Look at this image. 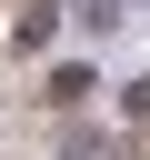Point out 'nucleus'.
<instances>
[{
	"instance_id": "nucleus-1",
	"label": "nucleus",
	"mask_w": 150,
	"mask_h": 160,
	"mask_svg": "<svg viewBox=\"0 0 150 160\" xmlns=\"http://www.w3.org/2000/svg\"><path fill=\"white\" fill-rule=\"evenodd\" d=\"M90 90H100V70H90V60H50V70H40V100H50L60 120H70V110H90Z\"/></svg>"
},
{
	"instance_id": "nucleus-2",
	"label": "nucleus",
	"mask_w": 150,
	"mask_h": 160,
	"mask_svg": "<svg viewBox=\"0 0 150 160\" xmlns=\"http://www.w3.org/2000/svg\"><path fill=\"white\" fill-rule=\"evenodd\" d=\"M60 20H70V0H30V10L10 20V50H20V60H40V50L60 40Z\"/></svg>"
},
{
	"instance_id": "nucleus-4",
	"label": "nucleus",
	"mask_w": 150,
	"mask_h": 160,
	"mask_svg": "<svg viewBox=\"0 0 150 160\" xmlns=\"http://www.w3.org/2000/svg\"><path fill=\"white\" fill-rule=\"evenodd\" d=\"M70 20H80L90 40H100V30H120V0H70Z\"/></svg>"
},
{
	"instance_id": "nucleus-3",
	"label": "nucleus",
	"mask_w": 150,
	"mask_h": 160,
	"mask_svg": "<svg viewBox=\"0 0 150 160\" xmlns=\"http://www.w3.org/2000/svg\"><path fill=\"white\" fill-rule=\"evenodd\" d=\"M60 160H120V130H100V120H60Z\"/></svg>"
},
{
	"instance_id": "nucleus-5",
	"label": "nucleus",
	"mask_w": 150,
	"mask_h": 160,
	"mask_svg": "<svg viewBox=\"0 0 150 160\" xmlns=\"http://www.w3.org/2000/svg\"><path fill=\"white\" fill-rule=\"evenodd\" d=\"M120 120H130V130H150V80H120Z\"/></svg>"
}]
</instances>
